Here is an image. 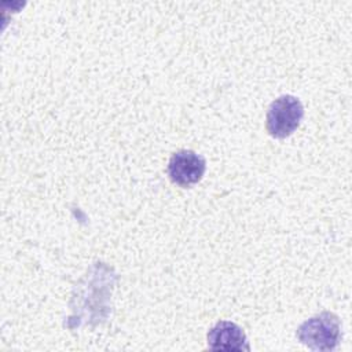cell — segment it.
I'll use <instances>...</instances> for the list:
<instances>
[{"label":"cell","mask_w":352,"mask_h":352,"mask_svg":"<svg viewBox=\"0 0 352 352\" xmlns=\"http://www.w3.org/2000/svg\"><path fill=\"white\" fill-rule=\"evenodd\" d=\"M208 348L212 351H250L243 330L228 320H220L208 333Z\"/></svg>","instance_id":"277c9868"},{"label":"cell","mask_w":352,"mask_h":352,"mask_svg":"<svg viewBox=\"0 0 352 352\" xmlns=\"http://www.w3.org/2000/svg\"><path fill=\"white\" fill-rule=\"evenodd\" d=\"M297 340L312 351H333L341 341V322L331 312H322L300 324Z\"/></svg>","instance_id":"6da1fadb"},{"label":"cell","mask_w":352,"mask_h":352,"mask_svg":"<svg viewBox=\"0 0 352 352\" xmlns=\"http://www.w3.org/2000/svg\"><path fill=\"white\" fill-rule=\"evenodd\" d=\"M302 116L304 107L300 99L282 95L271 103L267 111V131L274 138H287L300 126Z\"/></svg>","instance_id":"7a4b0ae2"},{"label":"cell","mask_w":352,"mask_h":352,"mask_svg":"<svg viewBox=\"0 0 352 352\" xmlns=\"http://www.w3.org/2000/svg\"><path fill=\"white\" fill-rule=\"evenodd\" d=\"M206 169L205 158L192 150L176 151L168 164L169 179L182 187L198 183Z\"/></svg>","instance_id":"3957f363"}]
</instances>
